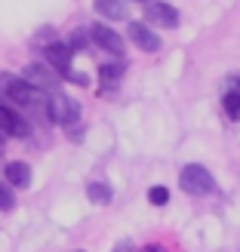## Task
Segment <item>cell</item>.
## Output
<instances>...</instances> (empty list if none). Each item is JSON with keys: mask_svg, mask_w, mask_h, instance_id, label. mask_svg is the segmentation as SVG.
<instances>
[{"mask_svg": "<svg viewBox=\"0 0 240 252\" xmlns=\"http://www.w3.org/2000/svg\"><path fill=\"white\" fill-rule=\"evenodd\" d=\"M0 90H3L6 98H9V102H16L19 108H46L43 90L31 86L28 80H19V77H9V74H3V77H0Z\"/></svg>", "mask_w": 240, "mask_h": 252, "instance_id": "cell-1", "label": "cell"}, {"mask_svg": "<svg viewBox=\"0 0 240 252\" xmlns=\"http://www.w3.org/2000/svg\"><path fill=\"white\" fill-rule=\"evenodd\" d=\"M179 185L185 194H194V197H206L216 191V179L209 175L206 166H200V163H191V166H185L182 175H179Z\"/></svg>", "mask_w": 240, "mask_h": 252, "instance_id": "cell-2", "label": "cell"}, {"mask_svg": "<svg viewBox=\"0 0 240 252\" xmlns=\"http://www.w3.org/2000/svg\"><path fill=\"white\" fill-rule=\"evenodd\" d=\"M46 117L59 126H71L80 117V105L74 102V98H68L65 93H53L46 98Z\"/></svg>", "mask_w": 240, "mask_h": 252, "instance_id": "cell-3", "label": "cell"}, {"mask_svg": "<svg viewBox=\"0 0 240 252\" xmlns=\"http://www.w3.org/2000/svg\"><path fill=\"white\" fill-rule=\"evenodd\" d=\"M43 56H46V62H49V68H53L59 77H71V46L68 43H49L46 49H43Z\"/></svg>", "mask_w": 240, "mask_h": 252, "instance_id": "cell-4", "label": "cell"}, {"mask_svg": "<svg viewBox=\"0 0 240 252\" xmlns=\"http://www.w3.org/2000/svg\"><path fill=\"white\" fill-rule=\"evenodd\" d=\"M86 34H90V40L99 43V46L105 49V53H114V56L123 53V40H120V34H117V31H111L108 25H99V22H96Z\"/></svg>", "mask_w": 240, "mask_h": 252, "instance_id": "cell-5", "label": "cell"}, {"mask_svg": "<svg viewBox=\"0 0 240 252\" xmlns=\"http://www.w3.org/2000/svg\"><path fill=\"white\" fill-rule=\"evenodd\" d=\"M0 132H6V135H19V138H25L31 132V126L25 123V117H19L12 108H6V105H0Z\"/></svg>", "mask_w": 240, "mask_h": 252, "instance_id": "cell-6", "label": "cell"}, {"mask_svg": "<svg viewBox=\"0 0 240 252\" xmlns=\"http://www.w3.org/2000/svg\"><path fill=\"white\" fill-rule=\"evenodd\" d=\"M145 19L151 25H160V28H175V25H179V9L170 6V3H151Z\"/></svg>", "mask_w": 240, "mask_h": 252, "instance_id": "cell-7", "label": "cell"}, {"mask_svg": "<svg viewBox=\"0 0 240 252\" xmlns=\"http://www.w3.org/2000/svg\"><path fill=\"white\" fill-rule=\"evenodd\" d=\"M130 40L138 49H145V53H157V49H160V37L151 31L148 25H142V22H133L130 25Z\"/></svg>", "mask_w": 240, "mask_h": 252, "instance_id": "cell-8", "label": "cell"}, {"mask_svg": "<svg viewBox=\"0 0 240 252\" xmlns=\"http://www.w3.org/2000/svg\"><path fill=\"white\" fill-rule=\"evenodd\" d=\"M22 80H28L31 86H37V90H49V86L59 83V74L53 68H43V65H28Z\"/></svg>", "mask_w": 240, "mask_h": 252, "instance_id": "cell-9", "label": "cell"}, {"mask_svg": "<svg viewBox=\"0 0 240 252\" xmlns=\"http://www.w3.org/2000/svg\"><path fill=\"white\" fill-rule=\"evenodd\" d=\"M3 175H6V185H12V188H28L31 185L28 163H9V166L3 169Z\"/></svg>", "mask_w": 240, "mask_h": 252, "instance_id": "cell-10", "label": "cell"}, {"mask_svg": "<svg viewBox=\"0 0 240 252\" xmlns=\"http://www.w3.org/2000/svg\"><path fill=\"white\" fill-rule=\"evenodd\" d=\"M96 9L102 19H126V3L123 0H96Z\"/></svg>", "mask_w": 240, "mask_h": 252, "instance_id": "cell-11", "label": "cell"}, {"mask_svg": "<svg viewBox=\"0 0 240 252\" xmlns=\"http://www.w3.org/2000/svg\"><path fill=\"white\" fill-rule=\"evenodd\" d=\"M120 77H123V65H102V68H99V80H102L105 93L114 90V86L120 83Z\"/></svg>", "mask_w": 240, "mask_h": 252, "instance_id": "cell-12", "label": "cell"}, {"mask_svg": "<svg viewBox=\"0 0 240 252\" xmlns=\"http://www.w3.org/2000/svg\"><path fill=\"white\" fill-rule=\"evenodd\" d=\"M86 197H90L93 203L105 206L108 200H111V188H108V185H102V182H90V188H86Z\"/></svg>", "mask_w": 240, "mask_h": 252, "instance_id": "cell-13", "label": "cell"}, {"mask_svg": "<svg viewBox=\"0 0 240 252\" xmlns=\"http://www.w3.org/2000/svg\"><path fill=\"white\" fill-rule=\"evenodd\" d=\"M222 108H225V114H228L231 120H240V95L237 93H225V98H222Z\"/></svg>", "mask_w": 240, "mask_h": 252, "instance_id": "cell-14", "label": "cell"}, {"mask_svg": "<svg viewBox=\"0 0 240 252\" xmlns=\"http://www.w3.org/2000/svg\"><path fill=\"white\" fill-rule=\"evenodd\" d=\"M148 200H151L154 206H167V203H170V191L157 185V188H151V191H148Z\"/></svg>", "mask_w": 240, "mask_h": 252, "instance_id": "cell-15", "label": "cell"}, {"mask_svg": "<svg viewBox=\"0 0 240 252\" xmlns=\"http://www.w3.org/2000/svg\"><path fill=\"white\" fill-rule=\"evenodd\" d=\"M16 206V197H12V188L6 182H0V209H12Z\"/></svg>", "mask_w": 240, "mask_h": 252, "instance_id": "cell-16", "label": "cell"}, {"mask_svg": "<svg viewBox=\"0 0 240 252\" xmlns=\"http://www.w3.org/2000/svg\"><path fill=\"white\" fill-rule=\"evenodd\" d=\"M114 252H136V246H133L130 240H120V243L114 246Z\"/></svg>", "mask_w": 240, "mask_h": 252, "instance_id": "cell-17", "label": "cell"}, {"mask_svg": "<svg viewBox=\"0 0 240 252\" xmlns=\"http://www.w3.org/2000/svg\"><path fill=\"white\" fill-rule=\"evenodd\" d=\"M142 252H167V249H163V246H145Z\"/></svg>", "mask_w": 240, "mask_h": 252, "instance_id": "cell-18", "label": "cell"}, {"mask_svg": "<svg viewBox=\"0 0 240 252\" xmlns=\"http://www.w3.org/2000/svg\"><path fill=\"white\" fill-rule=\"evenodd\" d=\"M138 3H145V0H138Z\"/></svg>", "mask_w": 240, "mask_h": 252, "instance_id": "cell-19", "label": "cell"}, {"mask_svg": "<svg viewBox=\"0 0 240 252\" xmlns=\"http://www.w3.org/2000/svg\"><path fill=\"white\" fill-rule=\"evenodd\" d=\"M77 252H80V249H77Z\"/></svg>", "mask_w": 240, "mask_h": 252, "instance_id": "cell-20", "label": "cell"}]
</instances>
